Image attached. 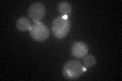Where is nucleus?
Masks as SVG:
<instances>
[{
	"instance_id": "nucleus-1",
	"label": "nucleus",
	"mask_w": 122,
	"mask_h": 81,
	"mask_svg": "<svg viewBox=\"0 0 122 81\" xmlns=\"http://www.w3.org/2000/svg\"><path fill=\"white\" fill-rule=\"evenodd\" d=\"M87 69L77 60H70L64 64L62 68V74L66 79L74 80L81 77Z\"/></svg>"
},
{
	"instance_id": "nucleus-2",
	"label": "nucleus",
	"mask_w": 122,
	"mask_h": 81,
	"mask_svg": "<svg viewBox=\"0 0 122 81\" xmlns=\"http://www.w3.org/2000/svg\"><path fill=\"white\" fill-rule=\"evenodd\" d=\"M70 30V21L68 16L60 15L54 18L52 22V33L53 36L57 38H64Z\"/></svg>"
},
{
	"instance_id": "nucleus-3",
	"label": "nucleus",
	"mask_w": 122,
	"mask_h": 81,
	"mask_svg": "<svg viewBox=\"0 0 122 81\" xmlns=\"http://www.w3.org/2000/svg\"><path fill=\"white\" fill-rule=\"evenodd\" d=\"M30 37L36 42H45L50 37V30L43 22H34L29 30Z\"/></svg>"
},
{
	"instance_id": "nucleus-4",
	"label": "nucleus",
	"mask_w": 122,
	"mask_h": 81,
	"mask_svg": "<svg viewBox=\"0 0 122 81\" xmlns=\"http://www.w3.org/2000/svg\"><path fill=\"white\" fill-rule=\"evenodd\" d=\"M46 7L41 2H34L30 4L28 10L29 17L32 19L33 22H40L45 16Z\"/></svg>"
},
{
	"instance_id": "nucleus-5",
	"label": "nucleus",
	"mask_w": 122,
	"mask_h": 81,
	"mask_svg": "<svg viewBox=\"0 0 122 81\" xmlns=\"http://www.w3.org/2000/svg\"><path fill=\"white\" fill-rule=\"evenodd\" d=\"M89 53V47L82 42H74L71 46V54L75 58H83Z\"/></svg>"
},
{
	"instance_id": "nucleus-6",
	"label": "nucleus",
	"mask_w": 122,
	"mask_h": 81,
	"mask_svg": "<svg viewBox=\"0 0 122 81\" xmlns=\"http://www.w3.org/2000/svg\"><path fill=\"white\" fill-rule=\"evenodd\" d=\"M30 26H32V24H30L29 18H26V17H20L16 20V28L18 30H20V32L30 30Z\"/></svg>"
},
{
	"instance_id": "nucleus-7",
	"label": "nucleus",
	"mask_w": 122,
	"mask_h": 81,
	"mask_svg": "<svg viewBox=\"0 0 122 81\" xmlns=\"http://www.w3.org/2000/svg\"><path fill=\"white\" fill-rule=\"evenodd\" d=\"M72 10V6L69 2L67 1H62L58 4V11L60 15H65V16H68L70 14Z\"/></svg>"
},
{
	"instance_id": "nucleus-8",
	"label": "nucleus",
	"mask_w": 122,
	"mask_h": 81,
	"mask_svg": "<svg viewBox=\"0 0 122 81\" xmlns=\"http://www.w3.org/2000/svg\"><path fill=\"white\" fill-rule=\"evenodd\" d=\"M83 59V66H85L86 69L94 67L97 63V60L93 55H86L82 58Z\"/></svg>"
}]
</instances>
